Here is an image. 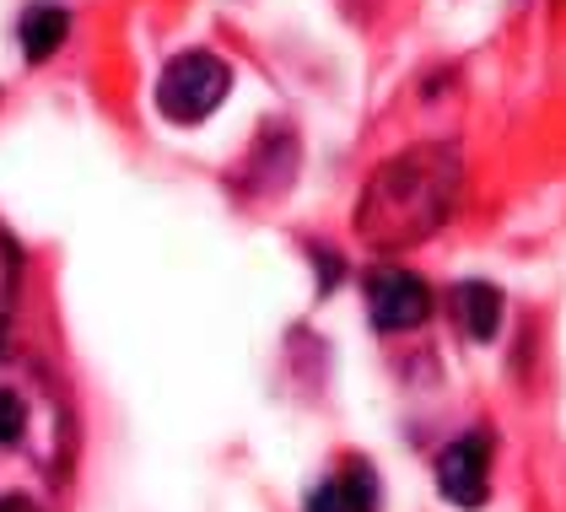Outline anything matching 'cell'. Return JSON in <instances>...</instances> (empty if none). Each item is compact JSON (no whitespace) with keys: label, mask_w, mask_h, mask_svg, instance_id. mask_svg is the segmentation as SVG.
<instances>
[{"label":"cell","mask_w":566,"mask_h":512,"mask_svg":"<svg viewBox=\"0 0 566 512\" xmlns=\"http://www.w3.org/2000/svg\"><path fill=\"white\" fill-rule=\"evenodd\" d=\"M227 92H232V65L211 49H184L157 76V108L174 125H200L227 103Z\"/></svg>","instance_id":"obj_3"},{"label":"cell","mask_w":566,"mask_h":512,"mask_svg":"<svg viewBox=\"0 0 566 512\" xmlns=\"http://www.w3.org/2000/svg\"><path fill=\"white\" fill-rule=\"evenodd\" d=\"M459 184H464L459 146L421 140V146L399 151L367 178V189L356 200V238L384 249V254L427 243L437 227L453 216Z\"/></svg>","instance_id":"obj_2"},{"label":"cell","mask_w":566,"mask_h":512,"mask_svg":"<svg viewBox=\"0 0 566 512\" xmlns=\"http://www.w3.org/2000/svg\"><path fill=\"white\" fill-rule=\"evenodd\" d=\"M303 512H378V470L367 459L340 464L324 485H313Z\"/></svg>","instance_id":"obj_6"},{"label":"cell","mask_w":566,"mask_h":512,"mask_svg":"<svg viewBox=\"0 0 566 512\" xmlns=\"http://www.w3.org/2000/svg\"><path fill=\"white\" fill-rule=\"evenodd\" d=\"M11 307H17V249H11V238L0 232V335H6V324H11Z\"/></svg>","instance_id":"obj_9"},{"label":"cell","mask_w":566,"mask_h":512,"mask_svg":"<svg viewBox=\"0 0 566 512\" xmlns=\"http://www.w3.org/2000/svg\"><path fill=\"white\" fill-rule=\"evenodd\" d=\"M76 464V421L33 356L0 351V512H60Z\"/></svg>","instance_id":"obj_1"},{"label":"cell","mask_w":566,"mask_h":512,"mask_svg":"<svg viewBox=\"0 0 566 512\" xmlns=\"http://www.w3.org/2000/svg\"><path fill=\"white\" fill-rule=\"evenodd\" d=\"M17 39H22L28 65H44V60H54V54L65 49V39H71V11L54 6V0H33V6L22 11V22H17Z\"/></svg>","instance_id":"obj_8"},{"label":"cell","mask_w":566,"mask_h":512,"mask_svg":"<svg viewBox=\"0 0 566 512\" xmlns=\"http://www.w3.org/2000/svg\"><path fill=\"white\" fill-rule=\"evenodd\" d=\"M502 292L491 281H459L453 286V318H459V335L475 345H491L502 330Z\"/></svg>","instance_id":"obj_7"},{"label":"cell","mask_w":566,"mask_h":512,"mask_svg":"<svg viewBox=\"0 0 566 512\" xmlns=\"http://www.w3.org/2000/svg\"><path fill=\"white\" fill-rule=\"evenodd\" d=\"M367 318L378 335H405V330H421L432 318V286L405 270V264H378L367 275Z\"/></svg>","instance_id":"obj_4"},{"label":"cell","mask_w":566,"mask_h":512,"mask_svg":"<svg viewBox=\"0 0 566 512\" xmlns=\"http://www.w3.org/2000/svg\"><path fill=\"white\" fill-rule=\"evenodd\" d=\"M437 491L453 508H485L491 502V437L485 431H464L437 453Z\"/></svg>","instance_id":"obj_5"}]
</instances>
